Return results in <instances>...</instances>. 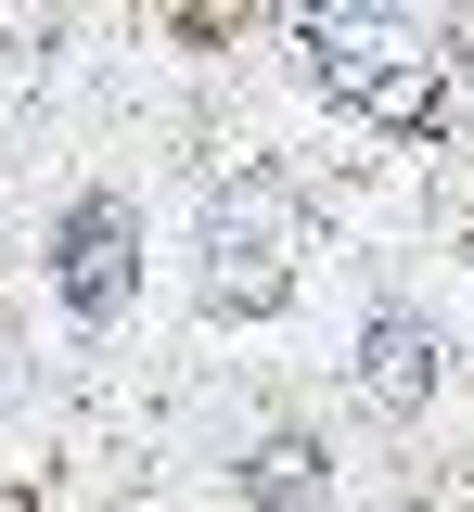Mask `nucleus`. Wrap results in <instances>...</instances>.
Listing matches in <instances>:
<instances>
[{
    "mask_svg": "<svg viewBox=\"0 0 474 512\" xmlns=\"http://www.w3.org/2000/svg\"><path fill=\"white\" fill-rule=\"evenodd\" d=\"M295 52H308V77L334 90L346 116H372V128H436V52L410 39V26H385V13H295Z\"/></svg>",
    "mask_w": 474,
    "mask_h": 512,
    "instance_id": "obj_1",
    "label": "nucleus"
},
{
    "mask_svg": "<svg viewBox=\"0 0 474 512\" xmlns=\"http://www.w3.org/2000/svg\"><path fill=\"white\" fill-rule=\"evenodd\" d=\"M295 256H308V218H295V192L270 167L205 192V308L218 320H270L295 295Z\"/></svg>",
    "mask_w": 474,
    "mask_h": 512,
    "instance_id": "obj_2",
    "label": "nucleus"
},
{
    "mask_svg": "<svg viewBox=\"0 0 474 512\" xmlns=\"http://www.w3.org/2000/svg\"><path fill=\"white\" fill-rule=\"evenodd\" d=\"M52 282H65L77 320H116L141 295V218L116 205V192H90V205H65V244H52Z\"/></svg>",
    "mask_w": 474,
    "mask_h": 512,
    "instance_id": "obj_3",
    "label": "nucleus"
},
{
    "mask_svg": "<svg viewBox=\"0 0 474 512\" xmlns=\"http://www.w3.org/2000/svg\"><path fill=\"white\" fill-rule=\"evenodd\" d=\"M359 384H372L385 410H423V397H436V346H423L410 320H372V346H359Z\"/></svg>",
    "mask_w": 474,
    "mask_h": 512,
    "instance_id": "obj_4",
    "label": "nucleus"
},
{
    "mask_svg": "<svg viewBox=\"0 0 474 512\" xmlns=\"http://www.w3.org/2000/svg\"><path fill=\"white\" fill-rule=\"evenodd\" d=\"M257 500H270V512H321V474H308V436H270V448H257Z\"/></svg>",
    "mask_w": 474,
    "mask_h": 512,
    "instance_id": "obj_5",
    "label": "nucleus"
}]
</instances>
